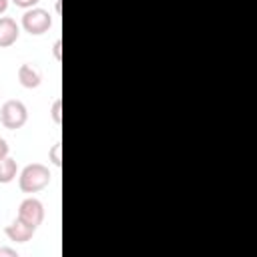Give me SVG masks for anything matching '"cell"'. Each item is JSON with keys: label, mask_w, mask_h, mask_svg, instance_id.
I'll use <instances>...</instances> for the list:
<instances>
[{"label": "cell", "mask_w": 257, "mask_h": 257, "mask_svg": "<svg viewBox=\"0 0 257 257\" xmlns=\"http://www.w3.org/2000/svg\"><path fill=\"white\" fill-rule=\"evenodd\" d=\"M52 181V173L42 163H30L18 173V187L22 193H38Z\"/></svg>", "instance_id": "1"}, {"label": "cell", "mask_w": 257, "mask_h": 257, "mask_svg": "<svg viewBox=\"0 0 257 257\" xmlns=\"http://www.w3.org/2000/svg\"><path fill=\"white\" fill-rule=\"evenodd\" d=\"M20 26L24 28V32H28L30 36H40L44 32L50 30L52 26V16L48 10L44 8H28L24 14H22V20H20Z\"/></svg>", "instance_id": "2"}, {"label": "cell", "mask_w": 257, "mask_h": 257, "mask_svg": "<svg viewBox=\"0 0 257 257\" xmlns=\"http://www.w3.org/2000/svg\"><path fill=\"white\" fill-rule=\"evenodd\" d=\"M26 120H28V108L22 100L10 98L0 106V122L4 124V128H10V131L22 128Z\"/></svg>", "instance_id": "3"}, {"label": "cell", "mask_w": 257, "mask_h": 257, "mask_svg": "<svg viewBox=\"0 0 257 257\" xmlns=\"http://www.w3.org/2000/svg\"><path fill=\"white\" fill-rule=\"evenodd\" d=\"M18 219L24 221L26 225L38 229V225H42V221H44V205L36 197H26L18 205Z\"/></svg>", "instance_id": "4"}, {"label": "cell", "mask_w": 257, "mask_h": 257, "mask_svg": "<svg viewBox=\"0 0 257 257\" xmlns=\"http://www.w3.org/2000/svg\"><path fill=\"white\" fill-rule=\"evenodd\" d=\"M34 231H36L34 227L26 225V223H24V221H20L18 217H16L10 225H6V227H4L6 237H8L10 241H14V243H28V241L32 239Z\"/></svg>", "instance_id": "5"}, {"label": "cell", "mask_w": 257, "mask_h": 257, "mask_svg": "<svg viewBox=\"0 0 257 257\" xmlns=\"http://www.w3.org/2000/svg\"><path fill=\"white\" fill-rule=\"evenodd\" d=\"M20 36V26L10 16H0V48L12 46Z\"/></svg>", "instance_id": "6"}, {"label": "cell", "mask_w": 257, "mask_h": 257, "mask_svg": "<svg viewBox=\"0 0 257 257\" xmlns=\"http://www.w3.org/2000/svg\"><path fill=\"white\" fill-rule=\"evenodd\" d=\"M18 82H20L24 88H36V86H40L42 76H40L38 68H34L30 62H24V64H20V68H18Z\"/></svg>", "instance_id": "7"}, {"label": "cell", "mask_w": 257, "mask_h": 257, "mask_svg": "<svg viewBox=\"0 0 257 257\" xmlns=\"http://www.w3.org/2000/svg\"><path fill=\"white\" fill-rule=\"evenodd\" d=\"M16 175H18V163H16V159H12L8 155L2 157L0 159V183L2 185L12 183L16 179Z\"/></svg>", "instance_id": "8"}, {"label": "cell", "mask_w": 257, "mask_h": 257, "mask_svg": "<svg viewBox=\"0 0 257 257\" xmlns=\"http://www.w3.org/2000/svg\"><path fill=\"white\" fill-rule=\"evenodd\" d=\"M62 145L60 143H54L52 147H50V151H48V161L54 165V167H60L62 165Z\"/></svg>", "instance_id": "9"}, {"label": "cell", "mask_w": 257, "mask_h": 257, "mask_svg": "<svg viewBox=\"0 0 257 257\" xmlns=\"http://www.w3.org/2000/svg\"><path fill=\"white\" fill-rule=\"evenodd\" d=\"M50 118H52L56 124L62 122V100H60V98H56V100L52 102V106H50Z\"/></svg>", "instance_id": "10"}, {"label": "cell", "mask_w": 257, "mask_h": 257, "mask_svg": "<svg viewBox=\"0 0 257 257\" xmlns=\"http://www.w3.org/2000/svg\"><path fill=\"white\" fill-rule=\"evenodd\" d=\"M38 2H40V0H12V4H14V6H18V8H24V10H28V8H34Z\"/></svg>", "instance_id": "11"}, {"label": "cell", "mask_w": 257, "mask_h": 257, "mask_svg": "<svg viewBox=\"0 0 257 257\" xmlns=\"http://www.w3.org/2000/svg\"><path fill=\"white\" fill-rule=\"evenodd\" d=\"M52 56H54L58 62L62 60V40H60V38H58V40L52 44Z\"/></svg>", "instance_id": "12"}, {"label": "cell", "mask_w": 257, "mask_h": 257, "mask_svg": "<svg viewBox=\"0 0 257 257\" xmlns=\"http://www.w3.org/2000/svg\"><path fill=\"white\" fill-rule=\"evenodd\" d=\"M0 257H18V251L12 247H0Z\"/></svg>", "instance_id": "13"}, {"label": "cell", "mask_w": 257, "mask_h": 257, "mask_svg": "<svg viewBox=\"0 0 257 257\" xmlns=\"http://www.w3.org/2000/svg\"><path fill=\"white\" fill-rule=\"evenodd\" d=\"M8 151H10L8 143H6V141L0 137V159H2V157H6V155H8Z\"/></svg>", "instance_id": "14"}, {"label": "cell", "mask_w": 257, "mask_h": 257, "mask_svg": "<svg viewBox=\"0 0 257 257\" xmlns=\"http://www.w3.org/2000/svg\"><path fill=\"white\" fill-rule=\"evenodd\" d=\"M8 10V0H0V14H4Z\"/></svg>", "instance_id": "15"}, {"label": "cell", "mask_w": 257, "mask_h": 257, "mask_svg": "<svg viewBox=\"0 0 257 257\" xmlns=\"http://www.w3.org/2000/svg\"><path fill=\"white\" fill-rule=\"evenodd\" d=\"M54 8H56V12L60 14V0H56V4H54Z\"/></svg>", "instance_id": "16"}]
</instances>
